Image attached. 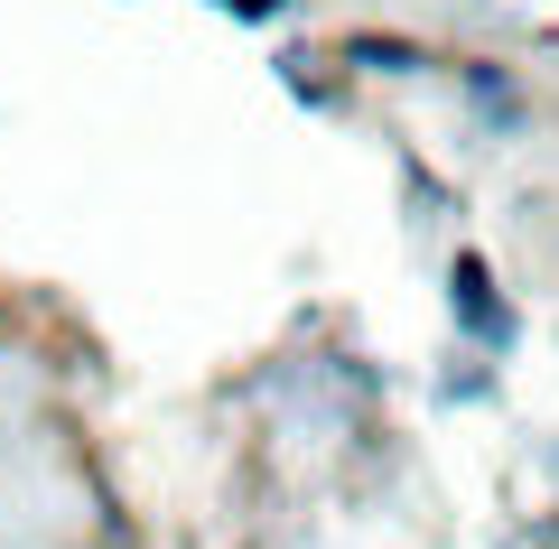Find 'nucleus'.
<instances>
[{"instance_id": "nucleus-1", "label": "nucleus", "mask_w": 559, "mask_h": 549, "mask_svg": "<svg viewBox=\"0 0 559 549\" xmlns=\"http://www.w3.org/2000/svg\"><path fill=\"white\" fill-rule=\"evenodd\" d=\"M448 326H457V345L476 354V363H495V373L522 354V308H513V289L495 279V261H485V252L448 261Z\"/></svg>"}, {"instance_id": "nucleus-2", "label": "nucleus", "mask_w": 559, "mask_h": 549, "mask_svg": "<svg viewBox=\"0 0 559 549\" xmlns=\"http://www.w3.org/2000/svg\"><path fill=\"white\" fill-rule=\"evenodd\" d=\"M448 84H457L466 121H476L485 140H522L532 131V94H522V75L503 57H448Z\"/></svg>"}, {"instance_id": "nucleus-3", "label": "nucleus", "mask_w": 559, "mask_h": 549, "mask_svg": "<svg viewBox=\"0 0 559 549\" xmlns=\"http://www.w3.org/2000/svg\"><path fill=\"white\" fill-rule=\"evenodd\" d=\"M336 65L345 75H382V84H411V75H439V47H419V38H392V28H345L336 38Z\"/></svg>"}, {"instance_id": "nucleus-4", "label": "nucleus", "mask_w": 559, "mask_h": 549, "mask_svg": "<svg viewBox=\"0 0 559 549\" xmlns=\"http://www.w3.org/2000/svg\"><path fill=\"white\" fill-rule=\"evenodd\" d=\"M318 65H326V57H318V47H280V65H271V75H280V84H289V94H299V103H308V112H345V84H326V75H318Z\"/></svg>"}, {"instance_id": "nucleus-5", "label": "nucleus", "mask_w": 559, "mask_h": 549, "mask_svg": "<svg viewBox=\"0 0 559 549\" xmlns=\"http://www.w3.org/2000/svg\"><path fill=\"white\" fill-rule=\"evenodd\" d=\"M429 392H439L448 410H466V401H495V392H503V373H495V363H476V354L457 345V354H448V373L429 382Z\"/></svg>"}, {"instance_id": "nucleus-6", "label": "nucleus", "mask_w": 559, "mask_h": 549, "mask_svg": "<svg viewBox=\"0 0 559 549\" xmlns=\"http://www.w3.org/2000/svg\"><path fill=\"white\" fill-rule=\"evenodd\" d=\"M401 187H411V215H419V224H448V215H457V196H448L419 158H401Z\"/></svg>"}]
</instances>
